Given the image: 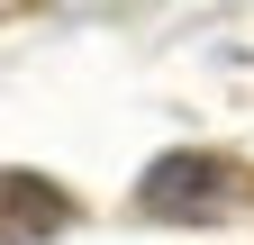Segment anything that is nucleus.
<instances>
[{
	"mask_svg": "<svg viewBox=\"0 0 254 245\" xmlns=\"http://www.w3.org/2000/svg\"><path fill=\"white\" fill-rule=\"evenodd\" d=\"M55 227H73V200L46 173H0V245H37Z\"/></svg>",
	"mask_w": 254,
	"mask_h": 245,
	"instance_id": "2",
	"label": "nucleus"
},
{
	"mask_svg": "<svg viewBox=\"0 0 254 245\" xmlns=\"http://www.w3.org/2000/svg\"><path fill=\"white\" fill-rule=\"evenodd\" d=\"M145 218H173V227H209V218H236L254 209V173L236 155H164L145 173Z\"/></svg>",
	"mask_w": 254,
	"mask_h": 245,
	"instance_id": "1",
	"label": "nucleus"
}]
</instances>
